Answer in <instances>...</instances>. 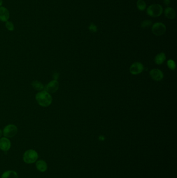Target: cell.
<instances>
[{
  "mask_svg": "<svg viewBox=\"0 0 177 178\" xmlns=\"http://www.w3.org/2000/svg\"><path fill=\"white\" fill-rule=\"evenodd\" d=\"M99 140L101 141H104V140H105V138H104V136H103V135H100V136H99Z\"/></svg>",
  "mask_w": 177,
  "mask_h": 178,
  "instance_id": "23",
  "label": "cell"
},
{
  "mask_svg": "<svg viewBox=\"0 0 177 178\" xmlns=\"http://www.w3.org/2000/svg\"><path fill=\"white\" fill-rule=\"evenodd\" d=\"M3 132L1 130V129H0V138L1 137V136L2 135Z\"/></svg>",
  "mask_w": 177,
  "mask_h": 178,
  "instance_id": "24",
  "label": "cell"
},
{
  "mask_svg": "<svg viewBox=\"0 0 177 178\" xmlns=\"http://www.w3.org/2000/svg\"><path fill=\"white\" fill-rule=\"evenodd\" d=\"M164 14L165 16L168 19H174L176 17L175 11L171 7H168L166 8Z\"/></svg>",
  "mask_w": 177,
  "mask_h": 178,
  "instance_id": "13",
  "label": "cell"
},
{
  "mask_svg": "<svg viewBox=\"0 0 177 178\" xmlns=\"http://www.w3.org/2000/svg\"><path fill=\"white\" fill-rule=\"evenodd\" d=\"M31 85L32 88L36 90L41 91L44 89V86L43 84V83L38 80L33 81L31 83Z\"/></svg>",
  "mask_w": 177,
  "mask_h": 178,
  "instance_id": "15",
  "label": "cell"
},
{
  "mask_svg": "<svg viewBox=\"0 0 177 178\" xmlns=\"http://www.w3.org/2000/svg\"><path fill=\"white\" fill-rule=\"evenodd\" d=\"M143 70V65L140 62H135L133 63L129 68L130 73L133 75H137L141 74Z\"/></svg>",
  "mask_w": 177,
  "mask_h": 178,
  "instance_id": "6",
  "label": "cell"
},
{
  "mask_svg": "<svg viewBox=\"0 0 177 178\" xmlns=\"http://www.w3.org/2000/svg\"><path fill=\"white\" fill-rule=\"evenodd\" d=\"M3 4V1L2 0H0V7L2 6Z\"/></svg>",
  "mask_w": 177,
  "mask_h": 178,
  "instance_id": "25",
  "label": "cell"
},
{
  "mask_svg": "<svg viewBox=\"0 0 177 178\" xmlns=\"http://www.w3.org/2000/svg\"><path fill=\"white\" fill-rule=\"evenodd\" d=\"M166 59V56L164 53L161 52L157 55H156V56L154 58V62L155 64L158 65H160L164 63V62L165 61Z\"/></svg>",
  "mask_w": 177,
  "mask_h": 178,
  "instance_id": "12",
  "label": "cell"
},
{
  "mask_svg": "<svg viewBox=\"0 0 177 178\" xmlns=\"http://www.w3.org/2000/svg\"><path fill=\"white\" fill-rule=\"evenodd\" d=\"M152 24V22H151V20H146L142 22L141 24V27L142 28L146 29L149 27L151 26Z\"/></svg>",
  "mask_w": 177,
  "mask_h": 178,
  "instance_id": "18",
  "label": "cell"
},
{
  "mask_svg": "<svg viewBox=\"0 0 177 178\" xmlns=\"http://www.w3.org/2000/svg\"><path fill=\"white\" fill-rule=\"evenodd\" d=\"M150 76L154 80L160 81L164 78V74L161 70L158 69H153L150 71Z\"/></svg>",
  "mask_w": 177,
  "mask_h": 178,
  "instance_id": "8",
  "label": "cell"
},
{
  "mask_svg": "<svg viewBox=\"0 0 177 178\" xmlns=\"http://www.w3.org/2000/svg\"><path fill=\"white\" fill-rule=\"evenodd\" d=\"M10 18V12L5 7H0V21L6 22Z\"/></svg>",
  "mask_w": 177,
  "mask_h": 178,
  "instance_id": "10",
  "label": "cell"
},
{
  "mask_svg": "<svg viewBox=\"0 0 177 178\" xmlns=\"http://www.w3.org/2000/svg\"><path fill=\"white\" fill-rule=\"evenodd\" d=\"M59 87V82L57 80H53L50 81L44 87V90L49 93H54L56 92Z\"/></svg>",
  "mask_w": 177,
  "mask_h": 178,
  "instance_id": "7",
  "label": "cell"
},
{
  "mask_svg": "<svg viewBox=\"0 0 177 178\" xmlns=\"http://www.w3.org/2000/svg\"><path fill=\"white\" fill-rule=\"evenodd\" d=\"M163 2L166 5L168 6L170 4V0H163Z\"/></svg>",
  "mask_w": 177,
  "mask_h": 178,
  "instance_id": "22",
  "label": "cell"
},
{
  "mask_svg": "<svg viewBox=\"0 0 177 178\" xmlns=\"http://www.w3.org/2000/svg\"><path fill=\"white\" fill-rule=\"evenodd\" d=\"M166 31V27L162 23H156L152 27V32L155 36L160 37L165 34Z\"/></svg>",
  "mask_w": 177,
  "mask_h": 178,
  "instance_id": "5",
  "label": "cell"
},
{
  "mask_svg": "<svg viewBox=\"0 0 177 178\" xmlns=\"http://www.w3.org/2000/svg\"><path fill=\"white\" fill-rule=\"evenodd\" d=\"M18 128L15 125L10 124L5 127L3 131V134L6 138H13L16 135Z\"/></svg>",
  "mask_w": 177,
  "mask_h": 178,
  "instance_id": "4",
  "label": "cell"
},
{
  "mask_svg": "<svg viewBox=\"0 0 177 178\" xmlns=\"http://www.w3.org/2000/svg\"><path fill=\"white\" fill-rule=\"evenodd\" d=\"M11 147V143L7 138L3 137L0 139V149L4 151L7 152Z\"/></svg>",
  "mask_w": 177,
  "mask_h": 178,
  "instance_id": "9",
  "label": "cell"
},
{
  "mask_svg": "<svg viewBox=\"0 0 177 178\" xmlns=\"http://www.w3.org/2000/svg\"><path fill=\"white\" fill-rule=\"evenodd\" d=\"M38 153L35 150H29L25 152L23 155V160L26 164H31L36 162L38 160Z\"/></svg>",
  "mask_w": 177,
  "mask_h": 178,
  "instance_id": "2",
  "label": "cell"
},
{
  "mask_svg": "<svg viewBox=\"0 0 177 178\" xmlns=\"http://www.w3.org/2000/svg\"><path fill=\"white\" fill-rule=\"evenodd\" d=\"M36 101L41 106L48 107L52 103V96L46 91H41L36 95Z\"/></svg>",
  "mask_w": 177,
  "mask_h": 178,
  "instance_id": "1",
  "label": "cell"
},
{
  "mask_svg": "<svg viewBox=\"0 0 177 178\" xmlns=\"http://www.w3.org/2000/svg\"><path fill=\"white\" fill-rule=\"evenodd\" d=\"M163 12V7L158 4H154L149 6L146 10L147 14L152 17H157L161 16Z\"/></svg>",
  "mask_w": 177,
  "mask_h": 178,
  "instance_id": "3",
  "label": "cell"
},
{
  "mask_svg": "<svg viewBox=\"0 0 177 178\" xmlns=\"http://www.w3.org/2000/svg\"><path fill=\"white\" fill-rule=\"evenodd\" d=\"M58 77H59V75L57 72H56V73H55L54 74V75H53V78H54V80H57V79H58Z\"/></svg>",
  "mask_w": 177,
  "mask_h": 178,
  "instance_id": "21",
  "label": "cell"
},
{
  "mask_svg": "<svg viewBox=\"0 0 177 178\" xmlns=\"http://www.w3.org/2000/svg\"><path fill=\"white\" fill-rule=\"evenodd\" d=\"M5 26H6V28L7 29V30H8L9 31H12L14 30V25L13 23L11 22L7 21V22H6Z\"/></svg>",
  "mask_w": 177,
  "mask_h": 178,
  "instance_id": "19",
  "label": "cell"
},
{
  "mask_svg": "<svg viewBox=\"0 0 177 178\" xmlns=\"http://www.w3.org/2000/svg\"><path fill=\"white\" fill-rule=\"evenodd\" d=\"M167 66L170 70H174L176 68V63L175 61L172 59H169L167 62Z\"/></svg>",
  "mask_w": 177,
  "mask_h": 178,
  "instance_id": "17",
  "label": "cell"
},
{
  "mask_svg": "<svg viewBox=\"0 0 177 178\" xmlns=\"http://www.w3.org/2000/svg\"><path fill=\"white\" fill-rule=\"evenodd\" d=\"M138 9L140 11H143L146 8V4L143 0H138L137 2Z\"/></svg>",
  "mask_w": 177,
  "mask_h": 178,
  "instance_id": "16",
  "label": "cell"
},
{
  "mask_svg": "<svg viewBox=\"0 0 177 178\" xmlns=\"http://www.w3.org/2000/svg\"><path fill=\"white\" fill-rule=\"evenodd\" d=\"M88 29H89V30L92 32H96L98 30L97 27L93 23H91L90 24V26L88 27Z\"/></svg>",
  "mask_w": 177,
  "mask_h": 178,
  "instance_id": "20",
  "label": "cell"
},
{
  "mask_svg": "<svg viewBox=\"0 0 177 178\" xmlns=\"http://www.w3.org/2000/svg\"><path fill=\"white\" fill-rule=\"evenodd\" d=\"M36 168L41 172H44L47 170V165L43 160H39L36 162Z\"/></svg>",
  "mask_w": 177,
  "mask_h": 178,
  "instance_id": "11",
  "label": "cell"
},
{
  "mask_svg": "<svg viewBox=\"0 0 177 178\" xmlns=\"http://www.w3.org/2000/svg\"><path fill=\"white\" fill-rule=\"evenodd\" d=\"M16 172L13 170H8L4 172L1 176V178H18Z\"/></svg>",
  "mask_w": 177,
  "mask_h": 178,
  "instance_id": "14",
  "label": "cell"
}]
</instances>
